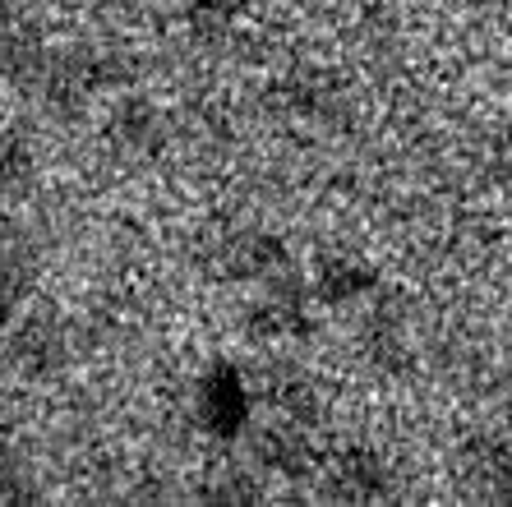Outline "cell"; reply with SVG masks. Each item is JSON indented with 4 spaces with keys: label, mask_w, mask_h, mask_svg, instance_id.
Returning <instances> with one entry per match:
<instances>
[{
    "label": "cell",
    "mask_w": 512,
    "mask_h": 507,
    "mask_svg": "<svg viewBox=\"0 0 512 507\" xmlns=\"http://www.w3.org/2000/svg\"><path fill=\"white\" fill-rule=\"evenodd\" d=\"M199 411H203V425L213 429V434H236L245 425L250 401H245V388H240V378L231 369H217L213 378H203Z\"/></svg>",
    "instance_id": "6da1fadb"
},
{
    "label": "cell",
    "mask_w": 512,
    "mask_h": 507,
    "mask_svg": "<svg viewBox=\"0 0 512 507\" xmlns=\"http://www.w3.org/2000/svg\"><path fill=\"white\" fill-rule=\"evenodd\" d=\"M240 10H250V0H194V19L213 28H227Z\"/></svg>",
    "instance_id": "8992f818"
},
{
    "label": "cell",
    "mask_w": 512,
    "mask_h": 507,
    "mask_svg": "<svg viewBox=\"0 0 512 507\" xmlns=\"http://www.w3.org/2000/svg\"><path fill=\"white\" fill-rule=\"evenodd\" d=\"M333 494L342 498H383L388 494V471L365 452H346L342 466H333Z\"/></svg>",
    "instance_id": "3957f363"
},
{
    "label": "cell",
    "mask_w": 512,
    "mask_h": 507,
    "mask_svg": "<svg viewBox=\"0 0 512 507\" xmlns=\"http://www.w3.org/2000/svg\"><path fill=\"white\" fill-rule=\"evenodd\" d=\"M286 263L282 245L263 236H240L236 245H227V272L231 277H250V282H273L277 268Z\"/></svg>",
    "instance_id": "7a4b0ae2"
},
{
    "label": "cell",
    "mask_w": 512,
    "mask_h": 507,
    "mask_svg": "<svg viewBox=\"0 0 512 507\" xmlns=\"http://www.w3.org/2000/svg\"><path fill=\"white\" fill-rule=\"evenodd\" d=\"M111 143H116L125 157H143L148 148H157V116H153V107L130 102V107L116 116V125H111Z\"/></svg>",
    "instance_id": "277c9868"
},
{
    "label": "cell",
    "mask_w": 512,
    "mask_h": 507,
    "mask_svg": "<svg viewBox=\"0 0 512 507\" xmlns=\"http://www.w3.org/2000/svg\"><path fill=\"white\" fill-rule=\"evenodd\" d=\"M365 286H370V272L360 268L356 259H323V268L314 272V291L328 305H342V300L360 295Z\"/></svg>",
    "instance_id": "5b68a950"
}]
</instances>
